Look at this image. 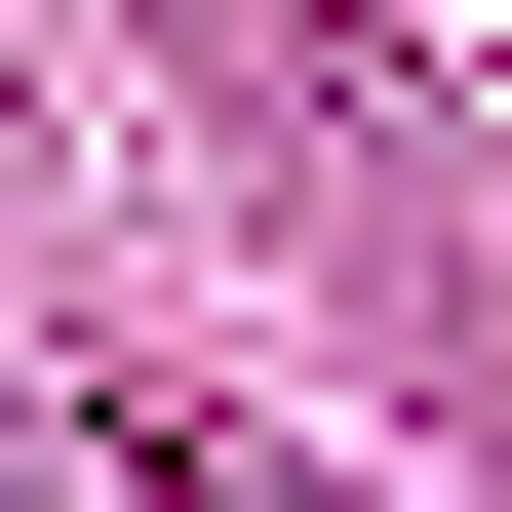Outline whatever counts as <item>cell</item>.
<instances>
[{"label":"cell","instance_id":"1","mask_svg":"<svg viewBox=\"0 0 512 512\" xmlns=\"http://www.w3.org/2000/svg\"><path fill=\"white\" fill-rule=\"evenodd\" d=\"M197 512H316V473H237V434H197Z\"/></svg>","mask_w":512,"mask_h":512}]
</instances>
